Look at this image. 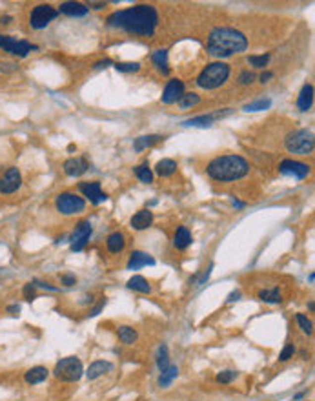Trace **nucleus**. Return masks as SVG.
<instances>
[{
    "label": "nucleus",
    "mask_w": 315,
    "mask_h": 401,
    "mask_svg": "<svg viewBox=\"0 0 315 401\" xmlns=\"http://www.w3.org/2000/svg\"><path fill=\"white\" fill-rule=\"evenodd\" d=\"M152 60L155 64V68L162 75H169V66H168V51L166 50H155L152 53Z\"/></svg>",
    "instance_id": "nucleus-25"
},
{
    "label": "nucleus",
    "mask_w": 315,
    "mask_h": 401,
    "mask_svg": "<svg viewBox=\"0 0 315 401\" xmlns=\"http://www.w3.org/2000/svg\"><path fill=\"white\" fill-rule=\"evenodd\" d=\"M199 102H201V97H199L197 93H184L177 104H179L180 110H190V108L197 106Z\"/></svg>",
    "instance_id": "nucleus-34"
},
{
    "label": "nucleus",
    "mask_w": 315,
    "mask_h": 401,
    "mask_svg": "<svg viewBox=\"0 0 315 401\" xmlns=\"http://www.w3.org/2000/svg\"><path fill=\"white\" fill-rule=\"evenodd\" d=\"M56 11L62 13V15H68V17L80 18L86 17L90 13V9H88L86 4H80V2H62Z\"/></svg>",
    "instance_id": "nucleus-17"
},
{
    "label": "nucleus",
    "mask_w": 315,
    "mask_h": 401,
    "mask_svg": "<svg viewBox=\"0 0 315 401\" xmlns=\"http://www.w3.org/2000/svg\"><path fill=\"white\" fill-rule=\"evenodd\" d=\"M192 244V232L186 226H179L173 235V246L177 250H186Z\"/></svg>",
    "instance_id": "nucleus-24"
},
{
    "label": "nucleus",
    "mask_w": 315,
    "mask_h": 401,
    "mask_svg": "<svg viewBox=\"0 0 315 401\" xmlns=\"http://www.w3.org/2000/svg\"><path fill=\"white\" fill-rule=\"evenodd\" d=\"M104 305H106V297H101V301H99V305H97L95 308H93V310H90V314H88V316H90V317L99 316V312H101L102 308H104Z\"/></svg>",
    "instance_id": "nucleus-44"
},
{
    "label": "nucleus",
    "mask_w": 315,
    "mask_h": 401,
    "mask_svg": "<svg viewBox=\"0 0 315 401\" xmlns=\"http://www.w3.org/2000/svg\"><path fill=\"white\" fill-rule=\"evenodd\" d=\"M48 378H50V370L46 367H40V365L31 367L28 372L24 374V381L28 385H39L42 381H46Z\"/></svg>",
    "instance_id": "nucleus-20"
},
{
    "label": "nucleus",
    "mask_w": 315,
    "mask_h": 401,
    "mask_svg": "<svg viewBox=\"0 0 315 401\" xmlns=\"http://www.w3.org/2000/svg\"><path fill=\"white\" fill-rule=\"evenodd\" d=\"M293 354H295V346L292 345V343H288V345H284V348H282V352L279 354V361L284 363V361H290L293 357Z\"/></svg>",
    "instance_id": "nucleus-40"
},
{
    "label": "nucleus",
    "mask_w": 315,
    "mask_h": 401,
    "mask_svg": "<svg viewBox=\"0 0 315 401\" xmlns=\"http://www.w3.org/2000/svg\"><path fill=\"white\" fill-rule=\"evenodd\" d=\"M135 177L141 182H144V184H152V182H153V172H152V168L148 166V163H142V164H139V166H137V168H135Z\"/></svg>",
    "instance_id": "nucleus-32"
},
{
    "label": "nucleus",
    "mask_w": 315,
    "mask_h": 401,
    "mask_svg": "<svg viewBox=\"0 0 315 401\" xmlns=\"http://www.w3.org/2000/svg\"><path fill=\"white\" fill-rule=\"evenodd\" d=\"M271 106V99L270 97H262V99H257V101L250 102L244 106V112H264Z\"/></svg>",
    "instance_id": "nucleus-33"
},
{
    "label": "nucleus",
    "mask_w": 315,
    "mask_h": 401,
    "mask_svg": "<svg viewBox=\"0 0 315 401\" xmlns=\"http://www.w3.org/2000/svg\"><path fill=\"white\" fill-rule=\"evenodd\" d=\"M284 146H286L288 153L293 155H310L314 152L315 146V139H314V131L308 128H301V130H293L290 131L284 139Z\"/></svg>",
    "instance_id": "nucleus-5"
},
{
    "label": "nucleus",
    "mask_w": 315,
    "mask_h": 401,
    "mask_svg": "<svg viewBox=\"0 0 315 401\" xmlns=\"http://www.w3.org/2000/svg\"><path fill=\"white\" fill-rule=\"evenodd\" d=\"M117 336H118V339L122 341L124 345H133V343L137 341V338H139V334H137L135 328L128 327V325H122V327H118Z\"/></svg>",
    "instance_id": "nucleus-29"
},
{
    "label": "nucleus",
    "mask_w": 315,
    "mask_h": 401,
    "mask_svg": "<svg viewBox=\"0 0 315 401\" xmlns=\"http://www.w3.org/2000/svg\"><path fill=\"white\" fill-rule=\"evenodd\" d=\"M250 172V164L242 155H220V157L211 159L206 166V173H208L213 181L219 182H233L239 181L242 177L248 175Z\"/></svg>",
    "instance_id": "nucleus-3"
},
{
    "label": "nucleus",
    "mask_w": 315,
    "mask_h": 401,
    "mask_svg": "<svg viewBox=\"0 0 315 401\" xmlns=\"http://www.w3.org/2000/svg\"><path fill=\"white\" fill-rule=\"evenodd\" d=\"M113 365L109 361H93L90 365V368H88V372H86V376H88V379L90 381H93V379H99L101 376H104V374L111 372Z\"/></svg>",
    "instance_id": "nucleus-23"
},
{
    "label": "nucleus",
    "mask_w": 315,
    "mask_h": 401,
    "mask_svg": "<svg viewBox=\"0 0 315 401\" xmlns=\"http://www.w3.org/2000/svg\"><path fill=\"white\" fill-rule=\"evenodd\" d=\"M177 376H179V368L171 367V365H169L166 370H162V372H160V378H158V387H160V389H166V387H169V385L173 383V379H177Z\"/></svg>",
    "instance_id": "nucleus-31"
},
{
    "label": "nucleus",
    "mask_w": 315,
    "mask_h": 401,
    "mask_svg": "<svg viewBox=\"0 0 315 401\" xmlns=\"http://www.w3.org/2000/svg\"><path fill=\"white\" fill-rule=\"evenodd\" d=\"M0 66H4V68H2L4 73H6V71H15V69H17V64H11V62H2Z\"/></svg>",
    "instance_id": "nucleus-49"
},
{
    "label": "nucleus",
    "mask_w": 315,
    "mask_h": 401,
    "mask_svg": "<svg viewBox=\"0 0 315 401\" xmlns=\"http://www.w3.org/2000/svg\"><path fill=\"white\" fill-rule=\"evenodd\" d=\"M0 48L9 53V55H15V57H28L31 51H37L39 50V46L31 44L28 40H18L11 35H0Z\"/></svg>",
    "instance_id": "nucleus-9"
},
{
    "label": "nucleus",
    "mask_w": 315,
    "mask_h": 401,
    "mask_svg": "<svg viewBox=\"0 0 315 401\" xmlns=\"http://www.w3.org/2000/svg\"><path fill=\"white\" fill-rule=\"evenodd\" d=\"M60 281L64 286H73L75 283H77V277H75L73 274H64V276L60 277Z\"/></svg>",
    "instance_id": "nucleus-43"
},
{
    "label": "nucleus",
    "mask_w": 315,
    "mask_h": 401,
    "mask_svg": "<svg viewBox=\"0 0 315 401\" xmlns=\"http://www.w3.org/2000/svg\"><path fill=\"white\" fill-rule=\"evenodd\" d=\"M248 48L246 35L241 33L235 28H228V26H219L213 28L208 35V42H206V50L211 57L217 58H228L231 55L242 53Z\"/></svg>",
    "instance_id": "nucleus-2"
},
{
    "label": "nucleus",
    "mask_w": 315,
    "mask_h": 401,
    "mask_svg": "<svg viewBox=\"0 0 315 401\" xmlns=\"http://www.w3.org/2000/svg\"><path fill=\"white\" fill-rule=\"evenodd\" d=\"M58 17V11L51 4H39L29 13V26L33 29L48 28L55 18Z\"/></svg>",
    "instance_id": "nucleus-8"
},
{
    "label": "nucleus",
    "mask_w": 315,
    "mask_h": 401,
    "mask_svg": "<svg viewBox=\"0 0 315 401\" xmlns=\"http://www.w3.org/2000/svg\"><path fill=\"white\" fill-rule=\"evenodd\" d=\"M107 66H113V62L109 60V58H104V60H99V62L93 66L95 69H102V68H107Z\"/></svg>",
    "instance_id": "nucleus-46"
},
{
    "label": "nucleus",
    "mask_w": 315,
    "mask_h": 401,
    "mask_svg": "<svg viewBox=\"0 0 315 401\" xmlns=\"http://www.w3.org/2000/svg\"><path fill=\"white\" fill-rule=\"evenodd\" d=\"M157 367L158 370L162 372L166 368L169 367V356H168V346L166 345H160L158 346V354H157Z\"/></svg>",
    "instance_id": "nucleus-35"
},
{
    "label": "nucleus",
    "mask_w": 315,
    "mask_h": 401,
    "mask_svg": "<svg viewBox=\"0 0 315 401\" xmlns=\"http://www.w3.org/2000/svg\"><path fill=\"white\" fill-rule=\"evenodd\" d=\"M131 226L135 228L137 232H142V230H148L150 226L153 225V212L150 208L139 210L133 217H131Z\"/></svg>",
    "instance_id": "nucleus-18"
},
{
    "label": "nucleus",
    "mask_w": 315,
    "mask_h": 401,
    "mask_svg": "<svg viewBox=\"0 0 315 401\" xmlns=\"http://www.w3.org/2000/svg\"><path fill=\"white\" fill-rule=\"evenodd\" d=\"M24 299L26 301H33L37 299V292H35V285H31V283H28V285H24Z\"/></svg>",
    "instance_id": "nucleus-42"
},
{
    "label": "nucleus",
    "mask_w": 315,
    "mask_h": 401,
    "mask_svg": "<svg viewBox=\"0 0 315 401\" xmlns=\"http://www.w3.org/2000/svg\"><path fill=\"white\" fill-rule=\"evenodd\" d=\"M106 246L111 254H120L126 248V235L122 232H113L107 235L106 239Z\"/></svg>",
    "instance_id": "nucleus-22"
},
{
    "label": "nucleus",
    "mask_w": 315,
    "mask_h": 401,
    "mask_svg": "<svg viewBox=\"0 0 315 401\" xmlns=\"http://www.w3.org/2000/svg\"><path fill=\"white\" fill-rule=\"evenodd\" d=\"M239 297H241V290H235V292H231L230 295H228V303H233V301H237L239 299Z\"/></svg>",
    "instance_id": "nucleus-50"
},
{
    "label": "nucleus",
    "mask_w": 315,
    "mask_h": 401,
    "mask_svg": "<svg viewBox=\"0 0 315 401\" xmlns=\"http://www.w3.org/2000/svg\"><path fill=\"white\" fill-rule=\"evenodd\" d=\"M184 82L180 79H171L168 80V84L164 86L162 97H160V102L166 104V106H171V104H177L180 101V97L184 95Z\"/></svg>",
    "instance_id": "nucleus-13"
},
{
    "label": "nucleus",
    "mask_w": 315,
    "mask_h": 401,
    "mask_svg": "<svg viewBox=\"0 0 315 401\" xmlns=\"http://www.w3.org/2000/svg\"><path fill=\"white\" fill-rule=\"evenodd\" d=\"M91 233H93V226H91L90 221H80L79 225L75 226L71 237H69L71 250H73V252H82V250L86 248V244L90 243Z\"/></svg>",
    "instance_id": "nucleus-10"
},
{
    "label": "nucleus",
    "mask_w": 315,
    "mask_h": 401,
    "mask_svg": "<svg viewBox=\"0 0 315 401\" xmlns=\"http://www.w3.org/2000/svg\"><path fill=\"white\" fill-rule=\"evenodd\" d=\"M248 62L252 64L254 68L262 69L268 66V62H270V53H264V55H250L248 57Z\"/></svg>",
    "instance_id": "nucleus-36"
},
{
    "label": "nucleus",
    "mask_w": 315,
    "mask_h": 401,
    "mask_svg": "<svg viewBox=\"0 0 315 401\" xmlns=\"http://www.w3.org/2000/svg\"><path fill=\"white\" fill-rule=\"evenodd\" d=\"M295 319H297V325L301 327V330H303L304 334H308V336H312V334H314V323L310 321L304 314H297V316H295Z\"/></svg>",
    "instance_id": "nucleus-37"
},
{
    "label": "nucleus",
    "mask_w": 315,
    "mask_h": 401,
    "mask_svg": "<svg viewBox=\"0 0 315 401\" xmlns=\"http://www.w3.org/2000/svg\"><path fill=\"white\" fill-rule=\"evenodd\" d=\"M301 398H304V392H299V394H295V400H301Z\"/></svg>",
    "instance_id": "nucleus-55"
},
{
    "label": "nucleus",
    "mask_w": 315,
    "mask_h": 401,
    "mask_svg": "<svg viewBox=\"0 0 315 401\" xmlns=\"http://www.w3.org/2000/svg\"><path fill=\"white\" fill-rule=\"evenodd\" d=\"M314 106V86L312 84H304L301 93L297 97V108L301 112H310Z\"/></svg>",
    "instance_id": "nucleus-21"
},
{
    "label": "nucleus",
    "mask_w": 315,
    "mask_h": 401,
    "mask_svg": "<svg viewBox=\"0 0 315 401\" xmlns=\"http://www.w3.org/2000/svg\"><path fill=\"white\" fill-rule=\"evenodd\" d=\"M79 190L82 193V197H86L91 204H101L107 199V195L102 192V186L99 181L93 182H80Z\"/></svg>",
    "instance_id": "nucleus-15"
},
{
    "label": "nucleus",
    "mask_w": 315,
    "mask_h": 401,
    "mask_svg": "<svg viewBox=\"0 0 315 401\" xmlns=\"http://www.w3.org/2000/svg\"><path fill=\"white\" fill-rule=\"evenodd\" d=\"M235 378H237L235 370H222V372H219L217 376H215V381L220 385H228V383H231Z\"/></svg>",
    "instance_id": "nucleus-39"
},
{
    "label": "nucleus",
    "mask_w": 315,
    "mask_h": 401,
    "mask_svg": "<svg viewBox=\"0 0 315 401\" xmlns=\"http://www.w3.org/2000/svg\"><path fill=\"white\" fill-rule=\"evenodd\" d=\"M310 172H312V168H310L308 164L301 163V161H293V159H284V161L279 164V173L293 177V179H299V181L306 179V177L310 175Z\"/></svg>",
    "instance_id": "nucleus-11"
},
{
    "label": "nucleus",
    "mask_w": 315,
    "mask_h": 401,
    "mask_svg": "<svg viewBox=\"0 0 315 401\" xmlns=\"http://www.w3.org/2000/svg\"><path fill=\"white\" fill-rule=\"evenodd\" d=\"M22 186V173L20 170L11 166V168L6 170V173L0 177V193L4 195H11L17 190H20Z\"/></svg>",
    "instance_id": "nucleus-12"
},
{
    "label": "nucleus",
    "mask_w": 315,
    "mask_h": 401,
    "mask_svg": "<svg viewBox=\"0 0 315 401\" xmlns=\"http://www.w3.org/2000/svg\"><path fill=\"white\" fill-rule=\"evenodd\" d=\"M113 66H115V69L120 71V73H135V71L141 69V64L139 62H117V64H113Z\"/></svg>",
    "instance_id": "nucleus-38"
},
{
    "label": "nucleus",
    "mask_w": 315,
    "mask_h": 401,
    "mask_svg": "<svg viewBox=\"0 0 315 401\" xmlns=\"http://www.w3.org/2000/svg\"><path fill=\"white\" fill-rule=\"evenodd\" d=\"M35 286H40V288H46V290H51V292H56V286H53V285H50V283H44V281H39V279H35Z\"/></svg>",
    "instance_id": "nucleus-45"
},
{
    "label": "nucleus",
    "mask_w": 315,
    "mask_h": 401,
    "mask_svg": "<svg viewBox=\"0 0 315 401\" xmlns=\"http://www.w3.org/2000/svg\"><path fill=\"white\" fill-rule=\"evenodd\" d=\"M62 168H64V173L68 177H80L88 172L90 164L84 157H71L68 161H64Z\"/></svg>",
    "instance_id": "nucleus-16"
},
{
    "label": "nucleus",
    "mask_w": 315,
    "mask_h": 401,
    "mask_svg": "<svg viewBox=\"0 0 315 401\" xmlns=\"http://www.w3.org/2000/svg\"><path fill=\"white\" fill-rule=\"evenodd\" d=\"M231 68L226 62H211L199 73L197 86L203 90H217L220 86L226 84V80L230 79Z\"/></svg>",
    "instance_id": "nucleus-4"
},
{
    "label": "nucleus",
    "mask_w": 315,
    "mask_h": 401,
    "mask_svg": "<svg viewBox=\"0 0 315 401\" xmlns=\"http://www.w3.org/2000/svg\"><path fill=\"white\" fill-rule=\"evenodd\" d=\"M177 172V163L173 159H162L155 164V173L158 177H171Z\"/></svg>",
    "instance_id": "nucleus-26"
},
{
    "label": "nucleus",
    "mask_w": 315,
    "mask_h": 401,
    "mask_svg": "<svg viewBox=\"0 0 315 401\" xmlns=\"http://www.w3.org/2000/svg\"><path fill=\"white\" fill-rule=\"evenodd\" d=\"M82 374H84V365L80 361L79 357L75 356H69V357H64L60 361L56 363L55 368H53V376L56 379H60L64 383H75V381H79L82 378Z\"/></svg>",
    "instance_id": "nucleus-6"
},
{
    "label": "nucleus",
    "mask_w": 315,
    "mask_h": 401,
    "mask_svg": "<svg viewBox=\"0 0 315 401\" xmlns=\"http://www.w3.org/2000/svg\"><path fill=\"white\" fill-rule=\"evenodd\" d=\"M109 28L122 29L139 37H152L158 26V13L152 4H137L128 9H118L106 18Z\"/></svg>",
    "instance_id": "nucleus-1"
},
{
    "label": "nucleus",
    "mask_w": 315,
    "mask_h": 401,
    "mask_svg": "<svg viewBox=\"0 0 315 401\" xmlns=\"http://www.w3.org/2000/svg\"><path fill=\"white\" fill-rule=\"evenodd\" d=\"M233 206H235V208H242L244 203H241V201H233Z\"/></svg>",
    "instance_id": "nucleus-53"
},
{
    "label": "nucleus",
    "mask_w": 315,
    "mask_h": 401,
    "mask_svg": "<svg viewBox=\"0 0 315 401\" xmlns=\"http://www.w3.org/2000/svg\"><path fill=\"white\" fill-rule=\"evenodd\" d=\"M55 208L62 215H77L86 210V199L73 192H62L55 197Z\"/></svg>",
    "instance_id": "nucleus-7"
},
{
    "label": "nucleus",
    "mask_w": 315,
    "mask_h": 401,
    "mask_svg": "<svg viewBox=\"0 0 315 401\" xmlns=\"http://www.w3.org/2000/svg\"><path fill=\"white\" fill-rule=\"evenodd\" d=\"M153 266L155 265V259H153L152 255L146 254V252H141V250H135V252H131L130 255V261H128V270H139L142 266Z\"/></svg>",
    "instance_id": "nucleus-19"
},
{
    "label": "nucleus",
    "mask_w": 315,
    "mask_h": 401,
    "mask_svg": "<svg viewBox=\"0 0 315 401\" xmlns=\"http://www.w3.org/2000/svg\"><path fill=\"white\" fill-rule=\"evenodd\" d=\"M308 308H310V310H312V312H314V308H315L314 301H310V303H308Z\"/></svg>",
    "instance_id": "nucleus-54"
},
{
    "label": "nucleus",
    "mask_w": 315,
    "mask_h": 401,
    "mask_svg": "<svg viewBox=\"0 0 315 401\" xmlns=\"http://www.w3.org/2000/svg\"><path fill=\"white\" fill-rule=\"evenodd\" d=\"M9 22H13L11 15H4V17H0V24H2V26H7Z\"/></svg>",
    "instance_id": "nucleus-52"
},
{
    "label": "nucleus",
    "mask_w": 315,
    "mask_h": 401,
    "mask_svg": "<svg viewBox=\"0 0 315 401\" xmlns=\"http://www.w3.org/2000/svg\"><path fill=\"white\" fill-rule=\"evenodd\" d=\"M6 310L7 314H11V316H18V314H20V305H9Z\"/></svg>",
    "instance_id": "nucleus-48"
},
{
    "label": "nucleus",
    "mask_w": 315,
    "mask_h": 401,
    "mask_svg": "<svg viewBox=\"0 0 315 401\" xmlns=\"http://www.w3.org/2000/svg\"><path fill=\"white\" fill-rule=\"evenodd\" d=\"M128 288L135 290V292H141V294H152V285L148 281L146 277L142 276H133L128 281Z\"/></svg>",
    "instance_id": "nucleus-27"
},
{
    "label": "nucleus",
    "mask_w": 315,
    "mask_h": 401,
    "mask_svg": "<svg viewBox=\"0 0 315 401\" xmlns=\"http://www.w3.org/2000/svg\"><path fill=\"white\" fill-rule=\"evenodd\" d=\"M271 79H273V73H271V71H264V73H261L259 77L261 84H266V82H270Z\"/></svg>",
    "instance_id": "nucleus-47"
},
{
    "label": "nucleus",
    "mask_w": 315,
    "mask_h": 401,
    "mask_svg": "<svg viewBox=\"0 0 315 401\" xmlns=\"http://www.w3.org/2000/svg\"><path fill=\"white\" fill-rule=\"evenodd\" d=\"M164 137L160 135H142V137H137L135 142H133V150H135L137 153L142 152V150H146V148H152L153 144H157V142L162 141Z\"/></svg>",
    "instance_id": "nucleus-28"
},
{
    "label": "nucleus",
    "mask_w": 315,
    "mask_h": 401,
    "mask_svg": "<svg viewBox=\"0 0 315 401\" xmlns=\"http://www.w3.org/2000/svg\"><path fill=\"white\" fill-rule=\"evenodd\" d=\"M231 110H224V112H217V113H208V115H199V117H193V119H188L182 122L184 128H211L213 122L217 119H222L226 115H230Z\"/></svg>",
    "instance_id": "nucleus-14"
},
{
    "label": "nucleus",
    "mask_w": 315,
    "mask_h": 401,
    "mask_svg": "<svg viewBox=\"0 0 315 401\" xmlns=\"http://www.w3.org/2000/svg\"><path fill=\"white\" fill-rule=\"evenodd\" d=\"M261 301H264L268 305H279L282 301V295H281V290L277 288H270V290H261L259 294H257Z\"/></svg>",
    "instance_id": "nucleus-30"
},
{
    "label": "nucleus",
    "mask_w": 315,
    "mask_h": 401,
    "mask_svg": "<svg viewBox=\"0 0 315 401\" xmlns=\"http://www.w3.org/2000/svg\"><path fill=\"white\" fill-rule=\"evenodd\" d=\"M93 7V9H102V7H106V2H90L88 4V9Z\"/></svg>",
    "instance_id": "nucleus-51"
},
{
    "label": "nucleus",
    "mask_w": 315,
    "mask_h": 401,
    "mask_svg": "<svg viewBox=\"0 0 315 401\" xmlns=\"http://www.w3.org/2000/svg\"><path fill=\"white\" fill-rule=\"evenodd\" d=\"M255 80V73L254 71H242L241 75H239V84L241 86H250L252 82Z\"/></svg>",
    "instance_id": "nucleus-41"
}]
</instances>
